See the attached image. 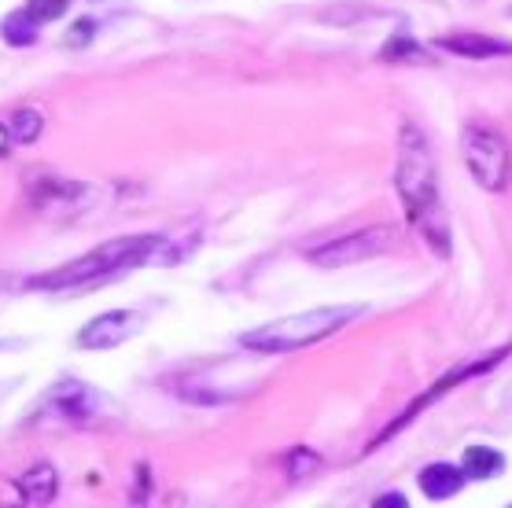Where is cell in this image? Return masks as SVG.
Returning <instances> with one entry per match:
<instances>
[{"mask_svg": "<svg viewBox=\"0 0 512 508\" xmlns=\"http://www.w3.org/2000/svg\"><path fill=\"white\" fill-rule=\"evenodd\" d=\"M435 45L446 48V52H454V56H468V59H494V56H509L512 52V45L494 41V37H483V34H446V37H435Z\"/></svg>", "mask_w": 512, "mask_h": 508, "instance_id": "obj_8", "label": "cell"}, {"mask_svg": "<svg viewBox=\"0 0 512 508\" xmlns=\"http://www.w3.org/2000/svg\"><path fill=\"white\" fill-rule=\"evenodd\" d=\"M387 247H395V236H391V229L376 225V229L350 232L347 240L328 243V247L314 251V262L317 266H350V262H365V258L384 254Z\"/></svg>", "mask_w": 512, "mask_h": 508, "instance_id": "obj_5", "label": "cell"}, {"mask_svg": "<svg viewBox=\"0 0 512 508\" xmlns=\"http://www.w3.org/2000/svg\"><path fill=\"white\" fill-rule=\"evenodd\" d=\"M70 0H30L26 4V12L34 15L37 23H52V19H59V15L67 12Z\"/></svg>", "mask_w": 512, "mask_h": 508, "instance_id": "obj_15", "label": "cell"}, {"mask_svg": "<svg viewBox=\"0 0 512 508\" xmlns=\"http://www.w3.org/2000/svg\"><path fill=\"white\" fill-rule=\"evenodd\" d=\"M96 394L85 387V383H74V380H63L56 383L45 398V413L52 416H67V420H85V416L96 409Z\"/></svg>", "mask_w": 512, "mask_h": 508, "instance_id": "obj_7", "label": "cell"}, {"mask_svg": "<svg viewBox=\"0 0 512 508\" xmlns=\"http://www.w3.org/2000/svg\"><path fill=\"white\" fill-rule=\"evenodd\" d=\"M8 148H12V133L0 126V155H8Z\"/></svg>", "mask_w": 512, "mask_h": 508, "instance_id": "obj_18", "label": "cell"}, {"mask_svg": "<svg viewBox=\"0 0 512 508\" xmlns=\"http://www.w3.org/2000/svg\"><path fill=\"white\" fill-rule=\"evenodd\" d=\"M0 34H4V41L15 48H26L37 41V19L30 12H12L4 23H0Z\"/></svg>", "mask_w": 512, "mask_h": 508, "instance_id": "obj_12", "label": "cell"}, {"mask_svg": "<svg viewBox=\"0 0 512 508\" xmlns=\"http://www.w3.org/2000/svg\"><path fill=\"white\" fill-rule=\"evenodd\" d=\"M395 185L402 203H406L413 229L428 240V247L435 254H450V218H446L443 199H439V174H435L428 140H424V133L417 126L402 129Z\"/></svg>", "mask_w": 512, "mask_h": 508, "instance_id": "obj_1", "label": "cell"}, {"mask_svg": "<svg viewBox=\"0 0 512 508\" xmlns=\"http://www.w3.org/2000/svg\"><path fill=\"white\" fill-rule=\"evenodd\" d=\"M159 247H166V236H122V240L100 243L96 251H89L78 262H67V266L52 269L48 277L34 280L37 288L59 291V288H85V284H96L104 277H115L122 269L144 266L159 258Z\"/></svg>", "mask_w": 512, "mask_h": 508, "instance_id": "obj_2", "label": "cell"}, {"mask_svg": "<svg viewBox=\"0 0 512 508\" xmlns=\"http://www.w3.org/2000/svg\"><path fill=\"white\" fill-rule=\"evenodd\" d=\"M56 468L52 464H34L30 472H23V479H19V494H23L26 505H48L52 497H56Z\"/></svg>", "mask_w": 512, "mask_h": 508, "instance_id": "obj_10", "label": "cell"}, {"mask_svg": "<svg viewBox=\"0 0 512 508\" xmlns=\"http://www.w3.org/2000/svg\"><path fill=\"white\" fill-rule=\"evenodd\" d=\"M461 151H465V162H468V170H472V177H476L483 188L501 192V188L509 185L512 159H509L505 140H501L494 129L465 126V133H461Z\"/></svg>", "mask_w": 512, "mask_h": 508, "instance_id": "obj_4", "label": "cell"}, {"mask_svg": "<svg viewBox=\"0 0 512 508\" xmlns=\"http://www.w3.org/2000/svg\"><path fill=\"white\" fill-rule=\"evenodd\" d=\"M465 468H457V464H428L424 472H420V490L431 497V501H446V497L461 494V486H465Z\"/></svg>", "mask_w": 512, "mask_h": 508, "instance_id": "obj_9", "label": "cell"}, {"mask_svg": "<svg viewBox=\"0 0 512 508\" xmlns=\"http://www.w3.org/2000/svg\"><path fill=\"white\" fill-rule=\"evenodd\" d=\"M380 56L391 59V63H431V56H424V48L409 37H391Z\"/></svg>", "mask_w": 512, "mask_h": 508, "instance_id": "obj_14", "label": "cell"}, {"mask_svg": "<svg viewBox=\"0 0 512 508\" xmlns=\"http://www.w3.org/2000/svg\"><path fill=\"white\" fill-rule=\"evenodd\" d=\"M358 306H325V310L295 313L284 321L262 324L255 332L244 335V347L262 350V354H284V350H303L314 347L321 339H328L332 332H339L343 324H350L358 317Z\"/></svg>", "mask_w": 512, "mask_h": 508, "instance_id": "obj_3", "label": "cell"}, {"mask_svg": "<svg viewBox=\"0 0 512 508\" xmlns=\"http://www.w3.org/2000/svg\"><path fill=\"white\" fill-rule=\"evenodd\" d=\"M505 468V457L490 446H468L465 450V475L468 479H494Z\"/></svg>", "mask_w": 512, "mask_h": 508, "instance_id": "obj_11", "label": "cell"}, {"mask_svg": "<svg viewBox=\"0 0 512 508\" xmlns=\"http://www.w3.org/2000/svg\"><path fill=\"white\" fill-rule=\"evenodd\" d=\"M140 328H144V321H140V313H133V310L100 313V317H93V321L78 332V347L82 350H115V347H122V343H129Z\"/></svg>", "mask_w": 512, "mask_h": 508, "instance_id": "obj_6", "label": "cell"}, {"mask_svg": "<svg viewBox=\"0 0 512 508\" xmlns=\"http://www.w3.org/2000/svg\"><path fill=\"white\" fill-rule=\"evenodd\" d=\"M89 34H93V19H78V26H70L67 45H85Z\"/></svg>", "mask_w": 512, "mask_h": 508, "instance_id": "obj_16", "label": "cell"}, {"mask_svg": "<svg viewBox=\"0 0 512 508\" xmlns=\"http://www.w3.org/2000/svg\"><path fill=\"white\" fill-rule=\"evenodd\" d=\"M41 126H45V118L37 107H19L12 115V140L15 144H34L41 137Z\"/></svg>", "mask_w": 512, "mask_h": 508, "instance_id": "obj_13", "label": "cell"}, {"mask_svg": "<svg viewBox=\"0 0 512 508\" xmlns=\"http://www.w3.org/2000/svg\"><path fill=\"white\" fill-rule=\"evenodd\" d=\"M387 505H395V508H406V497L391 494V497H380V501H376V508H387Z\"/></svg>", "mask_w": 512, "mask_h": 508, "instance_id": "obj_17", "label": "cell"}]
</instances>
